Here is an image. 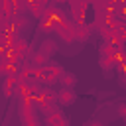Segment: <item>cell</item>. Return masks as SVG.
<instances>
[{"label": "cell", "mask_w": 126, "mask_h": 126, "mask_svg": "<svg viewBox=\"0 0 126 126\" xmlns=\"http://www.w3.org/2000/svg\"><path fill=\"white\" fill-rule=\"evenodd\" d=\"M16 85H18V73H10V75H6V79H4V85H2V89H4V94H6V96L14 94V91H16Z\"/></svg>", "instance_id": "6"}, {"label": "cell", "mask_w": 126, "mask_h": 126, "mask_svg": "<svg viewBox=\"0 0 126 126\" xmlns=\"http://www.w3.org/2000/svg\"><path fill=\"white\" fill-rule=\"evenodd\" d=\"M57 32V35L65 41V43H71V41H75V32H73V26L71 24H67V26H63V28H59V30H55Z\"/></svg>", "instance_id": "8"}, {"label": "cell", "mask_w": 126, "mask_h": 126, "mask_svg": "<svg viewBox=\"0 0 126 126\" xmlns=\"http://www.w3.org/2000/svg\"><path fill=\"white\" fill-rule=\"evenodd\" d=\"M65 120V114L61 112V110H53V112H49V114H45V124L47 126H59L61 122Z\"/></svg>", "instance_id": "9"}, {"label": "cell", "mask_w": 126, "mask_h": 126, "mask_svg": "<svg viewBox=\"0 0 126 126\" xmlns=\"http://www.w3.org/2000/svg\"><path fill=\"white\" fill-rule=\"evenodd\" d=\"M20 118L24 122V126H39L37 122V116L32 108H20Z\"/></svg>", "instance_id": "5"}, {"label": "cell", "mask_w": 126, "mask_h": 126, "mask_svg": "<svg viewBox=\"0 0 126 126\" xmlns=\"http://www.w3.org/2000/svg\"><path fill=\"white\" fill-rule=\"evenodd\" d=\"M114 18L126 22V4H118V6H116V10H114Z\"/></svg>", "instance_id": "15"}, {"label": "cell", "mask_w": 126, "mask_h": 126, "mask_svg": "<svg viewBox=\"0 0 126 126\" xmlns=\"http://www.w3.org/2000/svg\"><path fill=\"white\" fill-rule=\"evenodd\" d=\"M61 73H63V67H61L59 63H51V61H49L45 67L39 69V77H37V81H39V83H45L47 87H51L53 83L59 81Z\"/></svg>", "instance_id": "1"}, {"label": "cell", "mask_w": 126, "mask_h": 126, "mask_svg": "<svg viewBox=\"0 0 126 126\" xmlns=\"http://www.w3.org/2000/svg\"><path fill=\"white\" fill-rule=\"evenodd\" d=\"M59 126H69V122H67V118H65V120H63V122L59 124Z\"/></svg>", "instance_id": "20"}, {"label": "cell", "mask_w": 126, "mask_h": 126, "mask_svg": "<svg viewBox=\"0 0 126 126\" xmlns=\"http://www.w3.org/2000/svg\"><path fill=\"white\" fill-rule=\"evenodd\" d=\"M118 63H116V59H114V51L110 53V55H100V67H102V71H110V69H114Z\"/></svg>", "instance_id": "13"}, {"label": "cell", "mask_w": 126, "mask_h": 126, "mask_svg": "<svg viewBox=\"0 0 126 126\" xmlns=\"http://www.w3.org/2000/svg\"><path fill=\"white\" fill-rule=\"evenodd\" d=\"M120 87H126V71H120Z\"/></svg>", "instance_id": "18"}, {"label": "cell", "mask_w": 126, "mask_h": 126, "mask_svg": "<svg viewBox=\"0 0 126 126\" xmlns=\"http://www.w3.org/2000/svg\"><path fill=\"white\" fill-rule=\"evenodd\" d=\"M73 32H75V39H79V41H85V39H89V35H91V28H89L87 24H77V26H73Z\"/></svg>", "instance_id": "10"}, {"label": "cell", "mask_w": 126, "mask_h": 126, "mask_svg": "<svg viewBox=\"0 0 126 126\" xmlns=\"http://www.w3.org/2000/svg\"><path fill=\"white\" fill-rule=\"evenodd\" d=\"M112 32L122 39V41H126V22H122V20H116L114 24H112Z\"/></svg>", "instance_id": "14"}, {"label": "cell", "mask_w": 126, "mask_h": 126, "mask_svg": "<svg viewBox=\"0 0 126 126\" xmlns=\"http://www.w3.org/2000/svg\"><path fill=\"white\" fill-rule=\"evenodd\" d=\"M47 63H49V57H45V55L39 53V51L33 53V55H32V61H30V65L35 67V69H41V67H45Z\"/></svg>", "instance_id": "12"}, {"label": "cell", "mask_w": 126, "mask_h": 126, "mask_svg": "<svg viewBox=\"0 0 126 126\" xmlns=\"http://www.w3.org/2000/svg\"><path fill=\"white\" fill-rule=\"evenodd\" d=\"M75 100H77L75 91H73V89H65V87H61V91L57 93V102H59L61 106H71Z\"/></svg>", "instance_id": "4"}, {"label": "cell", "mask_w": 126, "mask_h": 126, "mask_svg": "<svg viewBox=\"0 0 126 126\" xmlns=\"http://www.w3.org/2000/svg\"><path fill=\"white\" fill-rule=\"evenodd\" d=\"M87 8H89V0H75V2H71V14L77 20V24H85Z\"/></svg>", "instance_id": "3"}, {"label": "cell", "mask_w": 126, "mask_h": 126, "mask_svg": "<svg viewBox=\"0 0 126 126\" xmlns=\"http://www.w3.org/2000/svg\"><path fill=\"white\" fill-rule=\"evenodd\" d=\"M77 75L75 73H71V71H63L61 73V77H59V83H61V87H65V89H73L75 85H77Z\"/></svg>", "instance_id": "7"}, {"label": "cell", "mask_w": 126, "mask_h": 126, "mask_svg": "<svg viewBox=\"0 0 126 126\" xmlns=\"http://www.w3.org/2000/svg\"><path fill=\"white\" fill-rule=\"evenodd\" d=\"M118 114H120V116L126 120V102H122V104L118 106Z\"/></svg>", "instance_id": "17"}, {"label": "cell", "mask_w": 126, "mask_h": 126, "mask_svg": "<svg viewBox=\"0 0 126 126\" xmlns=\"http://www.w3.org/2000/svg\"><path fill=\"white\" fill-rule=\"evenodd\" d=\"M33 102H37L41 108H43V106H53V104L57 102V93H55L51 87L41 89V91L33 96Z\"/></svg>", "instance_id": "2"}, {"label": "cell", "mask_w": 126, "mask_h": 126, "mask_svg": "<svg viewBox=\"0 0 126 126\" xmlns=\"http://www.w3.org/2000/svg\"><path fill=\"white\" fill-rule=\"evenodd\" d=\"M8 20L10 18H0V35L6 32V26H8Z\"/></svg>", "instance_id": "16"}, {"label": "cell", "mask_w": 126, "mask_h": 126, "mask_svg": "<svg viewBox=\"0 0 126 126\" xmlns=\"http://www.w3.org/2000/svg\"><path fill=\"white\" fill-rule=\"evenodd\" d=\"M87 126H102V124H100V122H89Z\"/></svg>", "instance_id": "19"}, {"label": "cell", "mask_w": 126, "mask_h": 126, "mask_svg": "<svg viewBox=\"0 0 126 126\" xmlns=\"http://www.w3.org/2000/svg\"><path fill=\"white\" fill-rule=\"evenodd\" d=\"M57 51V43L53 39H43L41 45H39V53H43L45 57H51L53 53Z\"/></svg>", "instance_id": "11"}]
</instances>
